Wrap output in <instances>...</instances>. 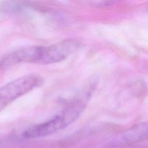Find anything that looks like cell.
Here are the masks:
<instances>
[{
	"instance_id": "6da1fadb",
	"label": "cell",
	"mask_w": 148,
	"mask_h": 148,
	"mask_svg": "<svg viewBox=\"0 0 148 148\" xmlns=\"http://www.w3.org/2000/svg\"><path fill=\"white\" fill-rule=\"evenodd\" d=\"M89 97L90 91H88L85 95L74 100L60 114L50 120L27 129L23 132V137L28 139L47 137L66 128L79 118L85 109V104Z\"/></svg>"
},
{
	"instance_id": "7a4b0ae2",
	"label": "cell",
	"mask_w": 148,
	"mask_h": 148,
	"mask_svg": "<svg viewBox=\"0 0 148 148\" xmlns=\"http://www.w3.org/2000/svg\"><path fill=\"white\" fill-rule=\"evenodd\" d=\"M43 79L38 75L30 74L17 78L0 88V111L20 97L43 85Z\"/></svg>"
},
{
	"instance_id": "3957f363",
	"label": "cell",
	"mask_w": 148,
	"mask_h": 148,
	"mask_svg": "<svg viewBox=\"0 0 148 148\" xmlns=\"http://www.w3.org/2000/svg\"><path fill=\"white\" fill-rule=\"evenodd\" d=\"M79 46L80 43L74 39L62 40L49 46H42L39 64H51L59 63L75 53Z\"/></svg>"
},
{
	"instance_id": "277c9868",
	"label": "cell",
	"mask_w": 148,
	"mask_h": 148,
	"mask_svg": "<svg viewBox=\"0 0 148 148\" xmlns=\"http://www.w3.org/2000/svg\"><path fill=\"white\" fill-rule=\"evenodd\" d=\"M147 124L141 123L117 134L112 143L116 145L134 144L147 140Z\"/></svg>"
}]
</instances>
